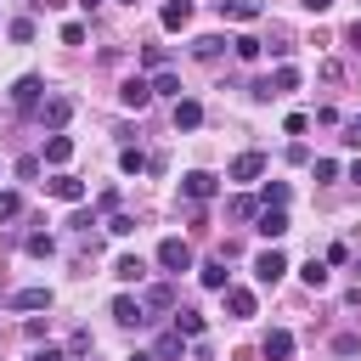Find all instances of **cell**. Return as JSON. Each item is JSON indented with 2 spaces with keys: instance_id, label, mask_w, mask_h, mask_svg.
<instances>
[{
  "instance_id": "cell-1",
  "label": "cell",
  "mask_w": 361,
  "mask_h": 361,
  "mask_svg": "<svg viewBox=\"0 0 361 361\" xmlns=\"http://www.w3.org/2000/svg\"><path fill=\"white\" fill-rule=\"evenodd\" d=\"M288 90H299V68H293V62H282L271 79H259V85H254V96H259V102H271V96H288Z\"/></svg>"
},
{
  "instance_id": "cell-2",
  "label": "cell",
  "mask_w": 361,
  "mask_h": 361,
  "mask_svg": "<svg viewBox=\"0 0 361 361\" xmlns=\"http://www.w3.org/2000/svg\"><path fill=\"white\" fill-rule=\"evenodd\" d=\"M158 265L175 271V276L192 271V243H186V237H164V243H158Z\"/></svg>"
},
{
  "instance_id": "cell-3",
  "label": "cell",
  "mask_w": 361,
  "mask_h": 361,
  "mask_svg": "<svg viewBox=\"0 0 361 361\" xmlns=\"http://www.w3.org/2000/svg\"><path fill=\"white\" fill-rule=\"evenodd\" d=\"M39 90H45V79H39V73H23V79L11 85V107H17V113H34V107H39Z\"/></svg>"
},
{
  "instance_id": "cell-4",
  "label": "cell",
  "mask_w": 361,
  "mask_h": 361,
  "mask_svg": "<svg viewBox=\"0 0 361 361\" xmlns=\"http://www.w3.org/2000/svg\"><path fill=\"white\" fill-rule=\"evenodd\" d=\"M220 192V180L209 175V169H192V175H180V197H192V203H209Z\"/></svg>"
},
{
  "instance_id": "cell-5",
  "label": "cell",
  "mask_w": 361,
  "mask_h": 361,
  "mask_svg": "<svg viewBox=\"0 0 361 361\" xmlns=\"http://www.w3.org/2000/svg\"><path fill=\"white\" fill-rule=\"evenodd\" d=\"M282 271H288V254L282 248H265V254H254V276L271 288V282H282Z\"/></svg>"
},
{
  "instance_id": "cell-6",
  "label": "cell",
  "mask_w": 361,
  "mask_h": 361,
  "mask_svg": "<svg viewBox=\"0 0 361 361\" xmlns=\"http://www.w3.org/2000/svg\"><path fill=\"white\" fill-rule=\"evenodd\" d=\"M73 118V96H51V102H39V124L45 130H62Z\"/></svg>"
},
{
  "instance_id": "cell-7",
  "label": "cell",
  "mask_w": 361,
  "mask_h": 361,
  "mask_svg": "<svg viewBox=\"0 0 361 361\" xmlns=\"http://www.w3.org/2000/svg\"><path fill=\"white\" fill-rule=\"evenodd\" d=\"M259 175H265V152H237L226 169V180H259Z\"/></svg>"
},
{
  "instance_id": "cell-8",
  "label": "cell",
  "mask_w": 361,
  "mask_h": 361,
  "mask_svg": "<svg viewBox=\"0 0 361 361\" xmlns=\"http://www.w3.org/2000/svg\"><path fill=\"white\" fill-rule=\"evenodd\" d=\"M113 322H118V327H141V322H152V316H147V305H141V299L118 293V299H113Z\"/></svg>"
},
{
  "instance_id": "cell-9",
  "label": "cell",
  "mask_w": 361,
  "mask_h": 361,
  "mask_svg": "<svg viewBox=\"0 0 361 361\" xmlns=\"http://www.w3.org/2000/svg\"><path fill=\"white\" fill-rule=\"evenodd\" d=\"M118 102H124L130 113H141V107L152 102V85H147V79H124V85H118Z\"/></svg>"
},
{
  "instance_id": "cell-10",
  "label": "cell",
  "mask_w": 361,
  "mask_h": 361,
  "mask_svg": "<svg viewBox=\"0 0 361 361\" xmlns=\"http://www.w3.org/2000/svg\"><path fill=\"white\" fill-rule=\"evenodd\" d=\"M226 310H231L237 322H243V316H254V310H259V299H254V288H231V282H226Z\"/></svg>"
},
{
  "instance_id": "cell-11",
  "label": "cell",
  "mask_w": 361,
  "mask_h": 361,
  "mask_svg": "<svg viewBox=\"0 0 361 361\" xmlns=\"http://www.w3.org/2000/svg\"><path fill=\"white\" fill-rule=\"evenodd\" d=\"M180 350H186V333H180V327H169V333H158L152 361H180Z\"/></svg>"
},
{
  "instance_id": "cell-12",
  "label": "cell",
  "mask_w": 361,
  "mask_h": 361,
  "mask_svg": "<svg viewBox=\"0 0 361 361\" xmlns=\"http://www.w3.org/2000/svg\"><path fill=\"white\" fill-rule=\"evenodd\" d=\"M259 350H265V361H288V355H293V333H288V327H271Z\"/></svg>"
},
{
  "instance_id": "cell-13",
  "label": "cell",
  "mask_w": 361,
  "mask_h": 361,
  "mask_svg": "<svg viewBox=\"0 0 361 361\" xmlns=\"http://www.w3.org/2000/svg\"><path fill=\"white\" fill-rule=\"evenodd\" d=\"M158 23H164L169 34H180V28L192 23V0H164V11H158Z\"/></svg>"
},
{
  "instance_id": "cell-14",
  "label": "cell",
  "mask_w": 361,
  "mask_h": 361,
  "mask_svg": "<svg viewBox=\"0 0 361 361\" xmlns=\"http://www.w3.org/2000/svg\"><path fill=\"white\" fill-rule=\"evenodd\" d=\"M11 310H51V288H17Z\"/></svg>"
},
{
  "instance_id": "cell-15",
  "label": "cell",
  "mask_w": 361,
  "mask_h": 361,
  "mask_svg": "<svg viewBox=\"0 0 361 361\" xmlns=\"http://www.w3.org/2000/svg\"><path fill=\"white\" fill-rule=\"evenodd\" d=\"M197 124H203V102L180 96V102H175V130H197Z\"/></svg>"
},
{
  "instance_id": "cell-16",
  "label": "cell",
  "mask_w": 361,
  "mask_h": 361,
  "mask_svg": "<svg viewBox=\"0 0 361 361\" xmlns=\"http://www.w3.org/2000/svg\"><path fill=\"white\" fill-rule=\"evenodd\" d=\"M68 158H73V141H68L62 130H51V135H45V164H56V169H62Z\"/></svg>"
},
{
  "instance_id": "cell-17",
  "label": "cell",
  "mask_w": 361,
  "mask_h": 361,
  "mask_svg": "<svg viewBox=\"0 0 361 361\" xmlns=\"http://www.w3.org/2000/svg\"><path fill=\"white\" fill-rule=\"evenodd\" d=\"M51 197H56V203H85V180L56 175V180H51Z\"/></svg>"
},
{
  "instance_id": "cell-18",
  "label": "cell",
  "mask_w": 361,
  "mask_h": 361,
  "mask_svg": "<svg viewBox=\"0 0 361 361\" xmlns=\"http://www.w3.org/2000/svg\"><path fill=\"white\" fill-rule=\"evenodd\" d=\"M214 11H220V17H231V23H254V17H259V6H254V0H214Z\"/></svg>"
},
{
  "instance_id": "cell-19",
  "label": "cell",
  "mask_w": 361,
  "mask_h": 361,
  "mask_svg": "<svg viewBox=\"0 0 361 361\" xmlns=\"http://www.w3.org/2000/svg\"><path fill=\"white\" fill-rule=\"evenodd\" d=\"M254 220H259V237H271V243H276V237L288 231V214H282V209H259Z\"/></svg>"
},
{
  "instance_id": "cell-20",
  "label": "cell",
  "mask_w": 361,
  "mask_h": 361,
  "mask_svg": "<svg viewBox=\"0 0 361 361\" xmlns=\"http://www.w3.org/2000/svg\"><path fill=\"white\" fill-rule=\"evenodd\" d=\"M113 276H118V282H141V276H147V259H141V254H118Z\"/></svg>"
},
{
  "instance_id": "cell-21",
  "label": "cell",
  "mask_w": 361,
  "mask_h": 361,
  "mask_svg": "<svg viewBox=\"0 0 361 361\" xmlns=\"http://www.w3.org/2000/svg\"><path fill=\"white\" fill-rule=\"evenodd\" d=\"M197 282L214 288V293H226V259H203V265H197Z\"/></svg>"
},
{
  "instance_id": "cell-22",
  "label": "cell",
  "mask_w": 361,
  "mask_h": 361,
  "mask_svg": "<svg viewBox=\"0 0 361 361\" xmlns=\"http://www.w3.org/2000/svg\"><path fill=\"white\" fill-rule=\"evenodd\" d=\"M23 248H28L34 259H51V254H56V237H51V231H28V237H23Z\"/></svg>"
},
{
  "instance_id": "cell-23",
  "label": "cell",
  "mask_w": 361,
  "mask_h": 361,
  "mask_svg": "<svg viewBox=\"0 0 361 361\" xmlns=\"http://www.w3.org/2000/svg\"><path fill=\"white\" fill-rule=\"evenodd\" d=\"M220 51H226V39H220V34H197V39H192V56H203V62H214Z\"/></svg>"
},
{
  "instance_id": "cell-24",
  "label": "cell",
  "mask_w": 361,
  "mask_h": 361,
  "mask_svg": "<svg viewBox=\"0 0 361 361\" xmlns=\"http://www.w3.org/2000/svg\"><path fill=\"white\" fill-rule=\"evenodd\" d=\"M118 169H124V175H141V169H152V158H147L141 147H124V152H118Z\"/></svg>"
},
{
  "instance_id": "cell-25",
  "label": "cell",
  "mask_w": 361,
  "mask_h": 361,
  "mask_svg": "<svg viewBox=\"0 0 361 361\" xmlns=\"http://www.w3.org/2000/svg\"><path fill=\"white\" fill-rule=\"evenodd\" d=\"M147 310H175V288L169 282H158V288H147V299H141Z\"/></svg>"
},
{
  "instance_id": "cell-26",
  "label": "cell",
  "mask_w": 361,
  "mask_h": 361,
  "mask_svg": "<svg viewBox=\"0 0 361 361\" xmlns=\"http://www.w3.org/2000/svg\"><path fill=\"white\" fill-rule=\"evenodd\" d=\"M175 327H180L186 338H203V327H209V322H203V310H175Z\"/></svg>"
},
{
  "instance_id": "cell-27",
  "label": "cell",
  "mask_w": 361,
  "mask_h": 361,
  "mask_svg": "<svg viewBox=\"0 0 361 361\" xmlns=\"http://www.w3.org/2000/svg\"><path fill=\"white\" fill-rule=\"evenodd\" d=\"M231 51H237V62H259V51H265V45H259L254 34H237V39H231Z\"/></svg>"
},
{
  "instance_id": "cell-28",
  "label": "cell",
  "mask_w": 361,
  "mask_h": 361,
  "mask_svg": "<svg viewBox=\"0 0 361 361\" xmlns=\"http://www.w3.org/2000/svg\"><path fill=\"white\" fill-rule=\"evenodd\" d=\"M152 96H175V102H180V79H175L169 68H158V73H152Z\"/></svg>"
},
{
  "instance_id": "cell-29",
  "label": "cell",
  "mask_w": 361,
  "mask_h": 361,
  "mask_svg": "<svg viewBox=\"0 0 361 361\" xmlns=\"http://www.w3.org/2000/svg\"><path fill=\"white\" fill-rule=\"evenodd\" d=\"M259 203H265V209H282V203H288V180H265Z\"/></svg>"
},
{
  "instance_id": "cell-30",
  "label": "cell",
  "mask_w": 361,
  "mask_h": 361,
  "mask_svg": "<svg viewBox=\"0 0 361 361\" xmlns=\"http://www.w3.org/2000/svg\"><path fill=\"white\" fill-rule=\"evenodd\" d=\"M299 276H305V288H327V259H310Z\"/></svg>"
},
{
  "instance_id": "cell-31",
  "label": "cell",
  "mask_w": 361,
  "mask_h": 361,
  "mask_svg": "<svg viewBox=\"0 0 361 361\" xmlns=\"http://www.w3.org/2000/svg\"><path fill=\"white\" fill-rule=\"evenodd\" d=\"M141 62L158 73V68H169V51H164V45H141Z\"/></svg>"
},
{
  "instance_id": "cell-32",
  "label": "cell",
  "mask_w": 361,
  "mask_h": 361,
  "mask_svg": "<svg viewBox=\"0 0 361 361\" xmlns=\"http://www.w3.org/2000/svg\"><path fill=\"white\" fill-rule=\"evenodd\" d=\"M259 209H265V203H259V197H231V214H237V220H254V214H259Z\"/></svg>"
},
{
  "instance_id": "cell-33",
  "label": "cell",
  "mask_w": 361,
  "mask_h": 361,
  "mask_svg": "<svg viewBox=\"0 0 361 361\" xmlns=\"http://www.w3.org/2000/svg\"><path fill=\"white\" fill-rule=\"evenodd\" d=\"M23 214V197L17 192H0V220H17Z\"/></svg>"
},
{
  "instance_id": "cell-34",
  "label": "cell",
  "mask_w": 361,
  "mask_h": 361,
  "mask_svg": "<svg viewBox=\"0 0 361 361\" xmlns=\"http://www.w3.org/2000/svg\"><path fill=\"white\" fill-rule=\"evenodd\" d=\"M6 34H11V39H17V45H28V39H34V23H28V17H17V23H11V28H6Z\"/></svg>"
},
{
  "instance_id": "cell-35",
  "label": "cell",
  "mask_w": 361,
  "mask_h": 361,
  "mask_svg": "<svg viewBox=\"0 0 361 361\" xmlns=\"http://www.w3.org/2000/svg\"><path fill=\"white\" fill-rule=\"evenodd\" d=\"M107 231H113V237H130V231H135V220H130V214H118V209H113V220H107Z\"/></svg>"
},
{
  "instance_id": "cell-36",
  "label": "cell",
  "mask_w": 361,
  "mask_h": 361,
  "mask_svg": "<svg viewBox=\"0 0 361 361\" xmlns=\"http://www.w3.org/2000/svg\"><path fill=\"white\" fill-rule=\"evenodd\" d=\"M62 45H85V23H62Z\"/></svg>"
},
{
  "instance_id": "cell-37",
  "label": "cell",
  "mask_w": 361,
  "mask_h": 361,
  "mask_svg": "<svg viewBox=\"0 0 361 361\" xmlns=\"http://www.w3.org/2000/svg\"><path fill=\"white\" fill-rule=\"evenodd\" d=\"M310 130V113H288V135H305Z\"/></svg>"
},
{
  "instance_id": "cell-38",
  "label": "cell",
  "mask_w": 361,
  "mask_h": 361,
  "mask_svg": "<svg viewBox=\"0 0 361 361\" xmlns=\"http://www.w3.org/2000/svg\"><path fill=\"white\" fill-rule=\"evenodd\" d=\"M316 180H338V164L333 158H316Z\"/></svg>"
},
{
  "instance_id": "cell-39",
  "label": "cell",
  "mask_w": 361,
  "mask_h": 361,
  "mask_svg": "<svg viewBox=\"0 0 361 361\" xmlns=\"http://www.w3.org/2000/svg\"><path fill=\"white\" fill-rule=\"evenodd\" d=\"M113 209H118V192H113V186H107V192H102V197H96V214H113Z\"/></svg>"
},
{
  "instance_id": "cell-40",
  "label": "cell",
  "mask_w": 361,
  "mask_h": 361,
  "mask_svg": "<svg viewBox=\"0 0 361 361\" xmlns=\"http://www.w3.org/2000/svg\"><path fill=\"white\" fill-rule=\"evenodd\" d=\"M85 350H90V333H85V327H79V333H73V338H68V355H85Z\"/></svg>"
},
{
  "instance_id": "cell-41",
  "label": "cell",
  "mask_w": 361,
  "mask_h": 361,
  "mask_svg": "<svg viewBox=\"0 0 361 361\" xmlns=\"http://www.w3.org/2000/svg\"><path fill=\"white\" fill-rule=\"evenodd\" d=\"M344 147H361V118H350V124H344Z\"/></svg>"
},
{
  "instance_id": "cell-42",
  "label": "cell",
  "mask_w": 361,
  "mask_h": 361,
  "mask_svg": "<svg viewBox=\"0 0 361 361\" xmlns=\"http://www.w3.org/2000/svg\"><path fill=\"white\" fill-rule=\"evenodd\" d=\"M344 45H350V51L361 56V23H350V34H344Z\"/></svg>"
},
{
  "instance_id": "cell-43",
  "label": "cell",
  "mask_w": 361,
  "mask_h": 361,
  "mask_svg": "<svg viewBox=\"0 0 361 361\" xmlns=\"http://www.w3.org/2000/svg\"><path fill=\"white\" fill-rule=\"evenodd\" d=\"M34 361H68V355H62V350H39Z\"/></svg>"
},
{
  "instance_id": "cell-44",
  "label": "cell",
  "mask_w": 361,
  "mask_h": 361,
  "mask_svg": "<svg viewBox=\"0 0 361 361\" xmlns=\"http://www.w3.org/2000/svg\"><path fill=\"white\" fill-rule=\"evenodd\" d=\"M299 6H305V11H327L333 0H299Z\"/></svg>"
},
{
  "instance_id": "cell-45",
  "label": "cell",
  "mask_w": 361,
  "mask_h": 361,
  "mask_svg": "<svg viewBox=\"0 0 361 361\" xmlns=\"http://www.w3.org/2000/svg\"><path fill=\"white\" fill-rule=\"evenodd\" d=\"M350 180H355V186H361V158H355V164H350Z\"/></svg>"
},
{
  "instance_id": "cell-46",
  "label": "cell",
  "mask_w": 361,
  "mask_h": 361,
  "mask_svg": "<svg viewBox=\"0 0 361 361\" xmlns=\"http://www.w3.org/2000/svg\"><path fill=\"white\" fill-rule=\"evenodd\" d=\"M79 6H85V11H96V6H102V0H79Z\"/></svg>"
},
{
  "instance_id": "cell-47",
  "label": "cell",
  "mask_w": 361,
  "mask_h": 361,
  "mask_svg": "<svg viewBox=\"0 0 361 361\" xmlns=\"http://www.w3.org/2000/svg\"><path fill=\"white\" fill-rule=\"evenodd\" d=\"M130 361H152V355H130Z\"/></svg>"
},
{
  "instance_id": "cell-48",
  "label": "cell",
  "mask_w": 361,
  "mask_h": 361,
  "mask_svg": "<svg viewBox=\"0 0 361 361\" xmlns=\"http://www.w3.org/2000/svg\"><path fill=\"white\" fill-rule=\"evenodd\" d=\"M130 6H135V0H130Z\"/></svg>"
}]
</instances>
